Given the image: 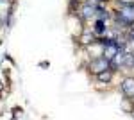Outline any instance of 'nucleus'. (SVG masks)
Listing matches in <instances>:
<instances>
[{
    "instance_id": "nucleus-1",
    "label": "nucleus",
    "mask_w": 134,
    "mask_h": 120,
    "mask_svg": "<svg viewBox=\"0 0 134 120\" xmlns=\"http://www.w3.org/2000/svg\"><path fill=\"white\" fill-rule=\"evenodd\" d=\"M116 20L122 25H132L134 23V2H124V6L116 13Z\"/></svg>"
},
{
    "instance_id": "nucleus-2",
    "label": "nucleus",
    "mask_w": 134,
    "mask_h": 120,
    "mask_svg": "<svg viewBox=\"0 0 134 120\" xmlns=\"http://www.w3.org/2000/svg\"><path fill=\"white\" fill-rule=\"evenodd\" d=\"M109 66H111V59H107L105 56H102V58H97L95 61H91V65H90V72L98 75L100 72L107 70Z\"/></svg>"
},
{
    "instance_id": "nucleus-3",
    "label": "nucleus",
    "mask_w": 134,
    "mask_h": 120,
    "mask_svg": "<svg viewBox=\"0 0 134 120\" xmlns=\"http://www.w3.org/2000/svg\"><path fill=\"white\" fill-rule=\"evenodd\" d=\"M122 93L129 99H134V77H125L122 81Z\"/></svg>"
},
{
    "instance_id": "nucleus-4",
    "label": "nucleus",
    "mask_w": 134,
    "mask_h": 120,
    "mask_svg": "<svg viewBox=\"0 0 134 120\" xmlns=\"http://www.w3.org/2000/svg\"><path fill=\"white\" fill-rule=\"evenodd\" d=\"M97 13H98V7L95 4H84L82 7H81V16H82L84 20H91Z\"/></svg>"
},
{
    "instance_id": "nucleus-5",
    "label": "nucleus",
    "mask_w": 134,
    "mask_h": 120,
    "mask_svg": "<svg viewBox=\"0 0 134 120\" xmlns=\"http://www.w3.org/2000/svg\"><path fill=\"white\" fill-rule=\"evenodd\" d=\"M111 77H113V70H109V68L98 74V79L102 81V82H104V81H111Z\"/></svg>"
},
{
    "instance_id": "nucleus-6",
    "label": "nucleus",
    "mask_w": 134,
    "mask_h": 120,
    "mask_svg": "<svg viewBox=\"0 0 134 120\" xmlns=\"http://www.w3.org/2000/svg\"><path fill=\"white\" fill-rule=\"evenodd\" d=\"M93 2H102V0H93Z\"/></svg>"
}]
</instances>
